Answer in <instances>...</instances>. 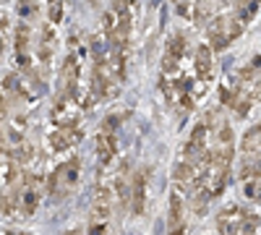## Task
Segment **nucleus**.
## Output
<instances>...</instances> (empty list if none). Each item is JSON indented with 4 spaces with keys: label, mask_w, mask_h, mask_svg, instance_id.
Instances as JSON below:
<instances>
[{
    "label": "nucleus",
    "mask_w": 261,
    "mask_h": 235,
    "mask_svg": "<svg viewBox=\"0 0 261 235\" xmlns=\"http://www.w3.org/2000/svg\"><path fill=\"white\" fill-rule=\"evenodd\" d=\"M246 18L241 13H222L206 27V39L212 50H227L232 42L243 34Z\"/></svg>",
    "instance_id": "nucleus-1"
},
{
    "label": "nucleus",
    "mask_w": 261,
    "mask_h": 235,
    "mask_svg": "<svg viewBox=\"0 0 261 235\" xmlns=\"http://www.w3.org/2000/svg\"><path fill=\"white\" fill-rule=\"evenodd\" d=\"M79 167H81L79 157H71L68 162H63L53 170V175L47 178V196L53 201H63L73 191V186L79 180Z\"/></svg>",
    "instance_id": "nucleus-2"
},
{
    "label": "nucleus",
    "mask_w": 261,
    "mask_h": 235,
    "mask_svg": "<svg viewBox=\"0 0 261 235\" xmlns=\"http://www.w3.org/2000/svg\"><path fill=\"white\" fill-rule=\"evenodd\" d=\"M113 204H115V183L113 175L107 178L105 173L99 175L94 199H92V225H102L107 217L113 215Z\"/></svg>",
    "instance_id": "nucleus-3"
},
{
    "label": "nucleus",
    "mask_w": 261,
    "mask_h": 235,
    "mask_svg": "<svg viewBox=\"0 0 261 235\" xmlns=\"http://www.w3.org/2000/svg\"><path fill=\"white\" fill-rule=\"evenodd\" d=\"M256 227H258V217L251 215L248 209L227 206L217 217V230L220 232H253Z\"/></svg>",
    "instance_id": "nucleus-4"
},
{
    "label": "nucleus",
    "mask_w": 261,
    "mask_h": 235,
    "mask_svg": "<svg viewBox=\"0 0 261 235\" xmlns=\"http://www.w3.org/2000/svg\"><path fill=\"white\" fill-rule=\"evenodd\" d=\"M120 118L110 115L102 125H99V134H97V160L102 167H107L113 160H115V152H118V139H115V128H118Z\"/></svg>",
    "instance_id": "nucleus-5"
},
{
    "label": "nucleus",
    "mask_w": 261,
    "mask_h": 235,
    "mask_svg": "<svg viewBox=\"0 0 261 235\" xmlns=\"http://www.w3.org/2000/svg\"><path fill=\"white\" fill-rule=\"evenodd\" d=\"M149 183H151V167H141L134 175V186H130V212L136 217L146 215V199H149Z\"/></svg>",
    "instance_id": "nucleus-6"
},
{
    "label": "nucleus",
    "mask_w": 261,
    "mask_h": 235,
    "mask_svg": "<svg viewBox=\"0 0 261 235\" xmlns=\"http://www.w3.org/2000/svg\"><path fill=\"white\" fill-rule=\"evenodd\" d=\"M186 53V34L183 32H172L167 45H165V55H162V76H178V63Z\"/></svg>",
    "instance_id": "nucleus-7"
},
{
    "label": "nucleus",
    "mask_w": 261,
    "mask_h": 235,
    "mask_svg": "<svg viewBox=\"0 0 261 235\" xmlns=\"http://www.w3.org/2000/svg\"><path fill=\"white\" fill-rule=\"evenodd\" d=\"M55 97H79V60H76V55H68L63 60Z\"/></svg>",
    "instance_id": "nucleus-8"
},
{
    "label": "nucleus",
    "mask_w": 261,
    "mask_h": 235,
    "mask_svg": "<svg viewBox=\"0 0 261 235\" xmlns=\"http://www.w3.org/2000/svg\"><path fill=\"white\" fill-rule=\"evenodd\" d=\"M81 139H84V131L79 125H55L53 134L47 136L53 152H68V149H73Z\"/></svg>",
    "instance_id": "nucleus-9"
},
{
    "label": "nucleus",
    "mask_w": 261,
    "mask_h": 235,
    "mask_svg": "<svg viewBox=\"0 0 261 235\" xmlns=\"http://www.w3.org/2000/svg\"><path fill=\"white\" fill-rule=\"evenodd\" d=\"M55 24L50 21V24H42L39 27V39H37V58L42 63V68H50L53 63V53H55Z\"/></svg>",
    "instance_id": "nucleus-10"
},
{
    "label": "nucleus",
    "mask_w": 261,
    "mask_h": 235,
    "mask_svg": "<svg viewBox=\"0 0 261 235\" xmlns=\"http://www.w3.org/2000/svg\"><path fill=\"white\" fill-rule=\"evenodd\" d=\"M196 76H199V84H209L214 79V58H212V45H199L196 50Z\"/></svg>",
    "instance_id": "nucleus-11"
},
{
    "label": "nucleus",
    "mask_w": 261,
    "mask_h": 235,
    "mask_svg": "<svg viewBox=\"0 0 261 235\" xmlns=\"http://www.w3.org/2000/svg\"><path fill=\"white\" fill-rule=\"evenodd\" d=\"M183 191H172L170 194V212H167V230L170 232H180L183 230V215H186V201H183Z\"/></svg>",
    "instance_id": "nucleus-12"
},
{
    "label": "nucleus",
    "mask_w": 261,
    "mask_h": 235,
    "mask_svg": "<svg viewBox=\"0 0 261 235\" xmlns=\"http://www.w3.org/2000/svg\"><path fill=\"white\" fill-rule=\"evenodd\" d=\"M243 194L251 201H261V175H251L243 178Z\"/></svg>",
    "instance_id": "nucleus-13"
},
{
    "label": "nucleus",
    "mask_w": 261,
    "mask_h": 235,
    "mask_svg": "<svg viewBox=\"0 0 261 235\" xmlns=\"http://www.w3.org/2000/svg\"><path fill=\"white\" fill-rule=\"evenodd\" d=\"M39 11V0H18V13L24 18H34Z\"/></svg>",
    "instance_id": "nucleus-14"
},
{
    "label": "nucleus",
    "mask_w": 261,
    "mask_h": 235,
    "mask_svg": "<svg viewBox=\"0 0 261 235\" xmlns=\"http://www.w3.org/2000/svg\"><path fill=\"white\" fill-rule=\"evenodd\" d=\"M63 8H65V0H50V3H47V11H50V21H53V24H60Z\"/></svg>",
    "instance_id": "nucleus-15"
},
{
    "label": "nucleus",
    "mask_w": 261,
    "mask_h": 235,
    "mask_svg": "<svg viewBox=\"0 0 261 235\" xmlns=\"http://www.w3.org/2000/svg\"><path fill=\"white\" fill-rule=\"evenodd\" d=\"M175 3H178V0H175Z\"/></svg>",
    "instance_id": "nucleus-16"
}]
</instances>
